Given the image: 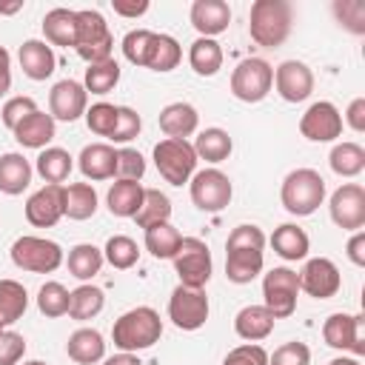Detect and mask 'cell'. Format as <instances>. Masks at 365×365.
<instances>
[{"instance_id":"obj_8","label":"cell","mask_w":365,"mask_h":365,"mask_svg":"<svg viewBox=\"0 0 365 365\" xmlns=\"http://www.w3.org/2000/svg\"><path fill=\"white\" fill-rule=\"evenodd\" d=\"M274 86V68L262 57H245L231 71V94L242 103H259Z\"/></svg>"},{"instance_id":"obj_18","label":"cell","mask_w":365,"mask_h":365,"mask_svg":"<svg viewBox=\"0 0 365 365\" xmlns=\"http://www.w3.org/2000/svg\"><path fill=\"white\" fill-rule=\"evenodd\" d=\"M63 217V185L46 182L26 200V220L34 228H51Z\"/></svg>"},{"instance_id":"obj_56","label":"cell","mask_w":365,"mask_h":365,"mask_svg":"<svg viewBox=\"0 0 365 365\" xmlns=\"http://www.w3.org/2000/svg\"><path fill=\"white\" fill-rule=\"evenodd\" d=\"M111 9L120 17H140L148 11V0H131V3L128 0H111Z\"/></svg>"},{"instance_id":"obj_55","label":"cell","mask_w":365,"mask_h":365,"mask_svg":"<svg viewBox=\"0 0 365 365\" xmlns=\"http://www.w3.org/2000/svg\"><path fill=\"white\" fill-rule=\"evenodd\" d=\"M345 123H348L354 131H365V97H354V100L348 103Z\"/></svg>"},{"instance_id":"obj_19","label":"cell","mask_w":365,"mask_h":365,"mask_svg":"<svg viewBox=\"0 0 365 365\" xmlns=\"http://www.w3.org/2000/svg\"><path fill=\"white\" fill-rule=\"evenodd\" d=\"M191 26L200 31V37H217L231 23V9L225 0H194L191 3Z\"/></svg>"},{"instance_id":"obj_16","label":"cell","mask_w":365,"mask_h":365,"mask_svg":"<svg viewBox=\"0 0 365 365\" xmlns=\"http://www.w3.org/2000/svg\"><path fill=\"white\" fill-rule=\"evenodd\" d=\"M274 86L285 103H302L314 91V71L302 60H282L274 68Z\"/></svg>"},{"instance_id":"obj_22","label":"cell","mask_w":365,"mask_h":365,"mask_svg":"<svg viewBox=\"0 0 365 365\" xmlns=\"http://www.w3.org/2000/svg\"><path fill=\"white\" fill-rule=\"evenodd\" d=\"M200 125V114L191 103H168L163 111H160V128L168 140H185L197 131Z\"/></svg>"},{"instance_id":"obj_28","label":"cell","mask_w":365,"mask_h":365,"mask_svg":"<svg viewBox=\"0 0 365 365\" xmlns=\"http://www.w3.org/2000/svg\"><path fill=\"white\" fill-rule=\"evenodd\" d=\"M271 245H274V254H277V257H282L285 262H297V259H305V257H308L311 240H308V234H305L299 225L282 222L279 228H274Z\"/></svg>"},{"instance_id":"obj_58","label":"cell","mask_w":365,"mask_h":365,"mask_svg":"<svg viewBox=\"0 0 365 365\" xmlns=\"http://www.w3.org/2000/svg\"><path fill=\"white\" fill-rule=\"evenodd\" d=\"M11 88V54L6 46H0V97H6Z\"/></svg>"},{"instance_id":"obj_3","label":"cell","mask_w":365,"mask_h":365,"mask_svg":"<svg viewBox=\"0 0 365 365\" xmlns=\"http://www.w3.org/2000/svg\"><path fill=\"white\" fill-rule=\"evenodd\" d=\"M279 200L288 214L294 217H311L322 200H325V180L314 168H294L279 188Z\"/></svg>"},{"instance_id":"obj_1","label":"cell","mask_w":365,"mask_h":365,"mask_svg":"<svg viewBox=\"0 0 365 365\" xmlns=\"http://www.w3.org/2000/svg\"><path fill=\"white\" fill-rule=\"evenodd\" d=\"M163 336V319L151 305H137L125 314H120L111 325V339L120 351L137 354L160 342Z\"/></svg>"},{"instance_id":"obj_23","label":"cell","mask_w":365,"mask_h":365,"mask_svg":"<svg viewBox=\"0 0 365 365\" xmlns=\"http://www.w3.org/2000/svg\"><path fill=\"white\" fill-rule=\"evenodd\" d=\"M11 134L23 148H46L54 140V117L37 108L26 120H20Z\"/></svg>"},{"instance_id":"obj_46","label":"cell","mask_w":365,"mask_h":365,"mask_svg":"<svg viewBox=\"0 0 365 365\" xmlns=\"http://www.w3.org/2000/svg\"><path fill=\"white\" fill-rule=\"evenodd\" d=\"M334 17L351 34H365V3L362 0H334Z\"/></svg>"},{"instance_id":"obj_39","label":"cell","mask_w":365,"mask_h":365,"mask_svg":"<svg viewBox=\"0 0 365 365\" xmlns=\"http://www.w3.org/2000/svg\"><path fill=\"white\" fill-rule=\"evenodd\" d=\"M29 308V294L17 279H0V325L17 322Z\"/></svg>"},{"instance_id":"obj_10","label":"cell","mask_w":365,"mask_h":365,"mask_svg":"<svg viewBox=\"0 0 365 365\" xmlns=\"http://www.w3.org/2000/svg\"><path fill=\"white\" fill-rule=\"evenodd\" d=\"M188 188H191V200L200 211H222L231 197H234V185L228 180V174H222L220 168H202V171H194V177L188 180Z\"/></svg>"},{"instance_id":"obj_57","label":"cell","mask_w":365,"mask_h":365,"mask_svg":"<svg viewBox=\"0 0 365 365\" xmlns=\"http://www.w3.org/2000/svg\"><path fill=\"white\" fill-rule=\"evenodd\" d=\"M345 251H348V259L362 268V265H365V231H354Z\"/></svg>"},{"instance_id":"obj_12","label":"cell","mask_w":365,"mask_h":365,"mask_svg":"<svg viewBox=\"0 0 365 365\" xmlns=\"http://www.w3.org/2000/svg\"><path fill=\"white\" fill-rule=\"evenodd\" d=\"M325 345L336 351H351L356 359L365 356V317L362 314H331L322 325Z\"/></svg>"},{"instance_id":"obj_45","label":"cell","mask_w":365,"mask_h":365,"mask_svg":"<svg viewBox=\"0 0 365 365\" xmlns=\"http://www.w3.org/2000/svg\"><path fill=\"white\" fill-rule=\"evenodd\" d=\"M180 60H182L180 43H177L171 34H157V43H154L148 68H151V71H171V68L180 66Z\"/></svg>"},{"instance_id":"obj_6","label":"cell","mask_w":365,"mask_h":365,"mask_svg":"<svg viewBox=\"0 0 365 365\" xmlns=\"http://www.w3.org/2000/svg\"><path fill=\"white\" fill-rule=\"evenodd\" d=\"M11 262L31 274H51L63 265V248L54 240L23 234L11 245Z\"/></svg>"},{"instance_id":"obj_17","label":"cell","mask_w":365,"mask_h":365,"mask_svg":"<svg viewBox=\"0 0 365 365\" xmlns=\"http://www.w3.org/2000/svg\"><path fill=\"white\" fill-rule=\"evenodd\" d=\"M88 108V91L83 88V83L77 80H60L51 86L48 91V114L54 120H63V123H74L86 114Z\"/></svg>"},{"instance_id":"obj_60","label":"cell","mask_w":365,"mask_h":365,"mask_svg":"<svg viewBox=\"0 0 365 365\" xmlns=\"http://www.w3.org/2000/svg\"><path fill=\"white\" fill-rule=\"evenodd\" d=\"M23 9V0H17V3H0V14H17Z\"/></svg>"},{"instance_id":"obj_47","label":"cell","mask_w":365,"mask_h":365,"mask_svg":"<svg viewBox=\"0 0 365 365\" xmlns=\"http://www.w3.org/2000/svg\"><path fill=\"white\" fill-rule=\"evenodd\" d=\"M86 125L88 131H94L97 137H111L114 125H117V106L111 103H94L91 108H86Z\"/></svg>"},{"instance_id":"obj_35","label":"cell","mask_w":365,"mask_h":365,"mask_svg":"<svg viewBox=\"0 0 365 365\" xmlns=\"http://www.w3.org/2000/svg\"><path fill=\"white\" fill-rule=\"evenodd\" d=\"M106 305V294L103 288L97 285H88L83 282L80 288L71 291V299H68V317L77 319V322H86V319H94Z\"/></svg>"},{"instance_id":"obj_29","label":"cell","mask_w":365,"mask_h":365,"mask_svg":"<svg viewBox=\"0 0 365 365\" xmlns=\"http://www.w3.org/2000/svg\"><path fill=\"white\" fill-rule=\"evenodd\" d=\"M143 194H145V188L137 180H117V182H111V188L106 194L108 211L114 217H131L134 220V214L140 211Z\"/></svg>"},{"instance_id":"obj_24","label":"cell","mask_w":365,"mask_h":365,"mask_svg":"<svg viewBox=\"0 0 365 365\" xmlns=\"http://www.w3.org/2000/svg\"><path fill=\"white\" fill-rule=\"evenodd\" d=\"M262 251L257 248H225V277L237 285H245L259 277L262 271Z\"/></svg>"},{"instance_id":"obj_4","label":"cell","mask_w":365,"mask_h":365,"mask_svg":"<svg viewBox=\"0 0 365 365\" xmlns=\"http://www.w3.org/2000/svg\"><path fill=\"white\" fill-rule=\"evenodd\" d=\"M74 48L77 54L91 66V63H103L111 60V48H114V37L108 31V23L100 11L94 9H80L77 11V26H74Z\"/></svg>"},{"instance_id":"obj_43","label":"cell","mask_w":365,"mask_h":365,"mask_svg":"<svg viewBox=\"0 0 365 365\" xmlns=\"http://www.w3.org/2000/svg\"><path fill=\"white\" fill-rule=\"evenodd\" d=\"M117 83H120V66L111 57V60H103V63H91L86 68L83 88L91 91V94H108V91H114Z\"/></svg>"},{"instance_id":"obj_34","label":"cell","mask_w":365,"mask_h":365,"mask_svg":"<svg viewBox=\"0 0 365 365\" xmlns=\"http://www.w3.org/2000/svg\"><path fill=\"white\" fill-rule=\"evenodd\" d=\"M188 63L194 68V74L200 77H214L222 68V48L217 40L211 37H197L188 48Z\"/></svg>"},{"instance_id":"obj_42","label":"cell","mask_w":365,"mask_h":365,"mask_svg":"<svg viewBox=\"0 0 365 365\" xmlns=\"http://www.w3.org/2000/svg\"><path fill=\"white\" fill-rule=\"evenodd\" d=\"M103 259H106L111 268L125 271V268H134V265H137L140 248H137V242H134L131 237L114 234V237H108V242H106V248H103Z\"/></svg>"},{"instance_id":"obj_61","label":"cell","mask_w":365,"mask_h":365,"mask_svg":"<svg viewBox=\"0 0 365 365\" xmlns=\"http://www.w3.org/2000/svg\"><path fill=\"white\" fill-rule=\"evenodd\" d=\"M328 365H362L356 356H336V359H331Z\"/></svg>"},{"instance_id":"obj_48","label":"cell","mask_w":365,"mask_h":365,"mask_svg":"<svg viewBox=\"0 0 365 365\" xmlns=\"http://www.w3.org/2000/svg\"><path fill=\"white\" fill-rule=\"evenodd\" d=\"M143 128V120L140 114L131 108V106H117V125L111 131V143H131Z\"/></svg>"},{"instance_id":"obj_44","label":"cell","mask_w":365,"mask_h":365,"mask_svg":"<svg viewBox=\"0 0 365 365\" xmlns=\"http://www.w3.org/2000/svg\"><path fill=\"white\" fill-rule=\"evenodd\" d=\"M68 299H71V291L57 279L43 282L37 291V308L43 317H51V319L68 314Z\"/></svg>"},{"instance_id":"obj_63","label":"cell","mask_w":365,"mask_h":365,"mask_svg":"<svg viewBox=\"0 0 365 365\" xmlns=\"http://www.w3.org/2000/svg\"><path fill=\"white\" fill-rule=\"evenodd\" d=\"M0 334H3V325H0Z\"/></svg>"},{"instance_id":"obj_32","label":"cell","mask_w":365,"mask_h":365,"mask_svg":"<svg viewBox=\"0 0 365 365\" xmlns=\"http://www.w3.org/2000/svg\"><path fill=\"white\" fill-rule=\"evenodd\" d=\"M74 26H77V11L71 9H51L43 17V34L51 46H63V48H74Z\"/></svg>"},{"instance_id":"obj_9","label":"cell","mask_w":365,"mask_h":365,"mask_svg":"<svg viewBox=\"0 0 365 365\" xmlns=\"http://www.w3.org/2000/svg\"><path fill=\"white\" fill-rule=\"evenodd\" d=\"M299 294V274L291 268H271L262 277V305L271 311L274 319H285L297 311Z\"/></svg>"},{"instance_id":"obj_53","label":"cell","mask_w":365,"mask_h":365,"mask_svg":"<svg viewBox=\"0 0 365 365\" xmlns=\"http://www.w3.org/2000/svg\"><path fill=\"white\" fill-rule=\"evenodd\" d=\"M222 365H268V351L257 342H245V345H237L234 351H228Z\"/></svg>"},{"instance_id":"obj_31","label":"cell","mask_w":365,"mask_h":365,"mask_svg":"<svg viewBox=\"0 0 365 365\" xmlns=\"http://www.w3.org/2000/svg\"><path fill=\"white\" fill-rule=\"evenodd\" d=\"M97 211V191L88 182L63 185V217L68 220H88Z\"/></svg>"},{"instance_id":"obj_33","label":"cell","mask_w":365,"mask_h":365,"mask_svg":"<svg viewBox=\"0 0 365 365\" xmlns=\"http://www.w3.org/2000/svg\"><path fill=\"white\" fill-rule=\"evenodd\" d=\"M71 168H74V157L66 148H57V145L43 148L40 157L34 160V171L46 182H54V185H63V180H68Z\"/></svg>"},{"instance_id":"obj_50","label":"cell","mask_w":365,"mask_h":365,"mask_svg":"<svg viewBox=\"0 0 365 365\" xmlns=\"http://www.w3.org/2000/svg\"><path fill=\"white\" fill-rule=\"evenodd\" d=\"M268 365H311V348L305 342H285L268 354Z\"/></svg>"},{"instance_id":"obj_7","label":"cell","mask_w":365,"mask_h":365,"mask_svg":"<svg viewBox=\"0 0 365 365\" xmlns=\"http://www.w3.org/2000/svg\"><path fill=\"white\" fill-rule=\"evenodd\" d=\"M171 262L180 277V285L185 288H205V282L211 279V251L200 237H182Z\"/></svg>"},{"instance_id":"obj_41","label":"cell","mask_w":365,"mask_h":365,"mask_svg":"<svg viewBox=\"0 0 365 365\" xmlns=\"http://www.w3.org/2000/svg\"><path fill=\"white\" fill-rule=\"evenodd\" d=\"M154 43H157V31L151 29H134L123 37V54L131 66H143L148 68V60H151V51H154Z\"/></svg>"},{"instance_id":"obj_20","label":"cell","mask_w":365,"mask_h":365,"mask_svg":"<svg viewBox=\"0 0 365 365\" xmlns=\"http://www.w3.org/2000/svg\"><path fill=\"white\" fill-rule=\"evenodd\" d=\"M17 60H20V68L29 80H48L57 68V57L51 51V46L46 40H26L17 51Z\"/></svg>"},{"instance_id":"obj_27","label":"cell","mask_w":365,"mask_h":365,"mask_svg":"<svg viewBox=\"0 0 365 365\" xmlns=\"http://www.w3.org/2000/svg\"><path fill=\"white\" fill-rule=\"evenodd\" d=\"M274 322L277 319L271 317V311L265 305H245L234 317V331H237V336H242L248 342H259V339L271 336Z\"/></svg>"},{"instance_id":"obj_15","label":"cell","mask_w":365,"mask_h":365,"mask_svg":"<svg viewBox=\"0 0 365 365\" xmlns=\"http://www.w3.org/2000/svg\"><path fill=\"white\" fill-rule=\"evenodd\" d=\"M339 288H342L339 268L328 257H314L299 271V291H305L314 299H331Z\"/></svg>"},{"instance_id":"obj_11","label":"cell","mask_w":365,"mask_h":365,"mask_svg":"<svg viewBox=\"0 0 365 365\" xmlns=\"http://www.w3.org/2000/svg\"><path fill=\"white\" fill-rule=\"evenodd\" d=\"M208 297L202 288H185L177 285L168 297V319L180 328V331H200L208 319Z\"/></svg>"},{"instance_id":"obj_14","label":"cell","mask_w":365,"mask_h":365,"mask_svg":"<svg viewBox=\"0 0 365 365\" xmlns=\"http://www.w3.org/2000/svg\"><path fill=\"white\" fill-rule=\"evenodd\" d=\"M328 208H331V220L342 231H362V225H365V188L359 182L339 185L331 194Z\"/></svg>"},{"instance_id":"obj_26","label":"cell","mask_w":365,"mask_h":365,"mask_svg":"<svg viewBox=\"0 0 365 365\" xmlns=\"http://www.w3.org/2000/svg\"><path fill=\"white\" fill-rule=\"evenodd\" d=\"M31 163L17 154V151H9V154H0V191L9 194V197H17L29 188L31 182Z\"/></svg>"},{"instance_id":"obj_2","label":"cell","mask_w":365,"mask_h":365,"mask_svg":"<svg viewBox=\"0 0 365 365\" xmlns=\"http://www.w3.org/2000/svg\"><path fill=\"white\" fill-rule=\"evenodd\" d=\"M294 26V6L288 0H257L248 14L251 40L262 48H277L288 40Z\"/></svg>"},{"instance_id":"obj_51","label":"cell","mask_w":365,"mask_h":365,"mask_svg":"<svg viewBox=\"0 0 365 365\" xmlns=\"http://www.w3.org/2000/svg\"><path fill=\"white\" fill-rule=\"evenodd\" d=\"M34 111H37V103H34L31 97H26V94H17V97H11V100L3 103L0 117H3V125H6L9 131H14V125H17L20 120H26L29 114H34Z\"/></svg>"},{"instance_id":"obj_59","label":"cell","mask_w":365,"mask_h":365,"mask_svg":"<svg viewBox=\"0 0 365 365\" xmlns=\"http://www.w3.org/2000/svg\"><path fill=\"white\" fill-rule=\"evenodd\" d=\"M103 365H143V362H140V356H137V354H125V351H120V354H114V356L103 359Z\"/></svg>"},{"instance_id":"obj_13","label":"cell","mask_w":365,"mask_h":365,"mask_svg":"<svg viewBox=\"0 0 365 365\" xmlns=\"http://www.w3.org/2000/svg\"><path fill=\"white\" fill-rule=\"evenodd\" d=\"M299 134L311 143H334L342 134V114L334 103L317 100L299 117Z\"/></svg>"},{"instance_id":"obj_21","label":"cell","mask_w":365,"mask_h":365,"mask_svg":"<svg viewBox=\"0 0 365 365\" xmlns=\"http://www.w3.org/2000/svg\"><path fill=\"white\" fill-rule=\"evenodd\" d=\"M77 165L86 180H108L117 174V148L108 143H91L80 151Z\"/></svg>"},{"instance_id":"obj_5","label":"cell","mask_w":365,"mask_h":365,"mask_svg":"<svg viewBox=\"0 0 365 365\" xmlns=\"http://www.w3.org/2000/svg\"><path fill=\"white\" fill-rule=\"evenodd\" d=\"M154 165L171 185H185L197 171V154L188 140H160L154 145Z\"/></svg>"},{"instance_id":"obj_62","label":"cell","mask_w":365,"mask_h":365,"mask_svg":"<svg viewBox=\"0 0 365 365\" xmlns=\"http://www.w3.org/2000/svg\"><path fill=\"white\" fill-rule=\"evenodd\" d=\"M23 365H46V362H40V359H29V362H23Z\"/></svg>"},{"instance_id":"obj_36","label":"cell","mask_w":365,"mask_h":365,"mask_svg":"<svg viewBox=\"0 0 365 365\" xmlns=\"http://www.w3.org/2000/svg\"><path fill=\"white\" fill-rule=\"evenodd\" d=\"M103 251L97 248V245H91V242H80V245H74L71 251H68V259H66V265H68V274L71 277H77V279H91V277H97L100 274V268H103Z\"/></svg>"},{"instance_id":"obj_40","label":"cell","mask_w":365,"mask_h":365,"mask_svg":"<svg viewBox=\"0 0 365 365\" xmlns=\"http://www.w3.org/2000/svg\"><path fill=\"white\" fill-rule=\"evenodd\" d=\"M180 240H182V234L171 222H160V225L145 228V248L157 259H171L180 248Z\"/></svg>"},{"instance_id":"obj_54","label":"cell","mask_w":365,"mask_h":365,"mask_svg":"<svg viewBox=\"0 0 365 365\" xmlns=\"http://www.w3.org/2000/svg\"><path fill=\"white\" fill-rule=\"evenodd\" d=\"M26 354V339L17 331H3L0 334V365H17Z\"/></svg>"},{"instance_id":"obj_38","label":"cell","mask_w":365,"mask_h":365,"mask_svg":"<svg viewBox=\"0 0 365 365\" xmlns=\"http://www.w3.org/2000/svg\"><path fill=\"white\" fill-rule=\"evenodd\" d=\"M168 220H171V200L160 188H145L140 211L134 214V222L140 228H151V225H160V222H168Z\"/></svg>"},{"instance_id":"obj_30","label":"cell","mask_w":365,"mask_h":365,"mask_svg":"<svg viewBox=\"0 0 365 365\" xmlns=\"http://www.w3.org/2000/svg\"><path fill=\"white\" fill-rule=\"evenodd\" d=\"M191 145H194L197 160H205V163H222L234 151V140L228 137L225 128H217V125L214 128H202Z\"/></svg>"},{"instance_id":"obj_37","label":"cell","mask_w":365,"mask_h":365,"mask_svg":"<svg viewBox=\"0 0 365 365\" xmlns=\"http://www.w3.org/2000/svg\"><path fill=\"white\" fill-rule=\"evenodd\" d=\"M331 171L339 177H356L365 171V148L359 143H336L328 154Z\"/></svg>"},{"instance_id":"obj_49","label":"cell","mask_w":365,"mask_h":365,"mask_svg":"<svg viewBox=\"0 0 365 365\" xmlns=\"http://www.w3.org/2000/svg\"><path fill=\"white\" fill-rule=\"evenodd\" d=\"M225 248H257V251H262L265 248V234H262L259 225L242 222V225L231 228V234L225 240Z\"/></svg>"},{"instance_id":"obj_52","label":"cell","mask_w":365,"mask_h":365,"mask_svg":"<svg viewBox=\"0 0 365 365\" xmlns=\"http://www.w3.org/2000/svg\"><path fill=\"white\" fill-rule=\"evenodd\" d=\"M117 174H120V180H143V174H145V157L137 151V148H120L117 151Z\"/></svg>"},{"instance_id":"obj_25","label":"cell","mask_w":365,"mask_h":365,"mask_svg":"<svg viewBox=\"0 0 365 365\" xmlns=\"http://www.w3.org/2000/svg\"><path fill=\"white\" fill-rule=\"evenodd\" d=\"M66 351H68V359H74L77 365H94L106 359V339L97 328H77L68 336Z\"/></svg>"}]
</instances>
